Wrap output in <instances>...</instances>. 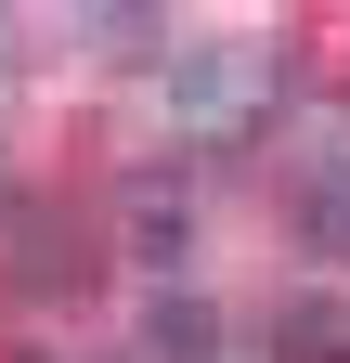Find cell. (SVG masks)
Listing matches in <instances>:
<instances>
[{
  "mask_svg": "<svg viewBox=\"0 0 350 363\" xmlns=\"http://www.w3.org/2000/svg\"><path fill=\"white\" fill-rule=\"evenodd\" d=\"M273 91H286V52H273V39H182L169 78H156V104H169L182 143H247V130L273 117Z\"/></svg>",
  "mask_w": 350,
  "mask_h": 363,
  "instance_id": "1",
  "label": "cell"
},
{
  "mask_svg": "<svg viewBox=\"0 0 350 363\" xmlns=\"http://www.w3.org/2000/svg\"><path fill=\"white\" fill-rule=\"evenodd\" d=\"M273 350H286V363H350V298H324V286L286 298V311H273Z\"/></svg>",
  "mask_w": 350,
  "mask_h": 363,
  "instance_id": "2",
  "label": "cell"
},
{
  "mask_svg": "<svg viewBox=\"0 0 350 363\" xmlns=\"http://www.w3.org/2000/svg\"><path fill=\"white\" fill-rule=\"evenodd\" d=\"M143 337H156L169 363H208V350H221V325H208V298H182V286H169V298L143 311Z\"/></svg>",
  "mask_w": 350,
  "mask_h": 363,
  "instance_id": "3",
  "label": "cell"
},
{
  "mask_svg": "<svg viewBox=\"0 0 350 363\" xmlns=\"http://www.w3.org/2000/svg\"><path fill=\"white\" fill-rule=\"evenodd\" d=\"M13 272H26V286H39V272L78 286V234H65V220H13Z\"/></svg>",
  "mask_w": 350,
  "mask_h": 363,
  "instance_id": "4",
  "label": "cell"
},
{
  "mask_svg": "<svg viewBox=\"0 0 350 363\" xmlns=\"http://www.w3.org/2000/svg\"><path fill=\"white\" fill-rule=\"evenodd\" d=\"M130 234L169 259V247H182V195H169V182H156V195H130Z\"/></svg>",
  "mask_w": 350,
  "mask_h": 363,
  "instance_id": "5",
  "label": "cell"
},
{
  "mask_svg": "<svg viewBox=\"0 0 350 363\" xmlns=\"http://www.w3.org/2000/svg\"><path fill=\"white\" fill-rule=\"evenodd\" d=\"M312 234H337V247H350V169L324 182V208H312Z\"/></svg>",
  "mask_w": 350,
  "mask_h": 363,
  "instance_id": "6",
  "label": "cell"
}]
</instances>
